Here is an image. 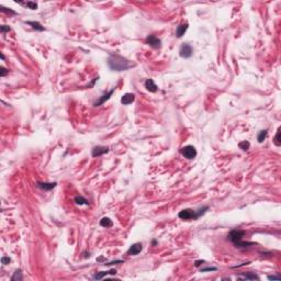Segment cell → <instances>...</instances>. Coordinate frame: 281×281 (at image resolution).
Returning <instances> with one entry per match:
<instances>
[{
	"mask_svg": "<svg viewBox=\"0 0 281 281\" xmlns=\"http://www.w3.org/2000/svg\"><path fill=\"white\" fill-rule=\"evenodd\" d=\"M56 185H57L56 182H41V181H38V182H36V187H38V188H40V189H42V190H46V191L54 189V188L56 187Z\"/></svg>",
	"mask_w": 281,
	"mask_h": 281,
	"instance_id": "cell-10",
	"label": "cell"
},
{
	"mask_svg": "<svg viewBox=\"0 0 281 281\" xmlns=\"http://www.w3.org/2000/svg\"><path fill=\"white\" fill-rule=\"evenodd\" d=\"M238 146L242 151H247V149H249L250 144H249V142H247V140H243V142H241L238 144Z\"/></svg>",
	"mask_w": 281,
	"mask_h": 281,
	"instance_id": "cell-21",
	"label": "cell"
},
{
	"mask_svg": "<svg viewBox=\"0 0 281 281\" xmlns=\"http://www.w3.org/2000/svg\"><path fill=\"white\" fill-rule=\"evenodd\" d=\"M10 261H11V259L9 258V257H2V258H1V263H4V265H8Z\"/></svg>",
	"mask_w": 281,
	"mask_h": 281,
	"instance_id": "cell-27",
	"label": "cell"
},
{
	"mask_svg": "<svg viewBox=\"0 0 281 281\" xmlns=\"http://www.w3.org/2000/svg\"><path fill=\"white\" fill-rule=\"evenodd\" d=\"M108 152H109V147H107V146H95L92 148L91 155L92 157H99L103 154H107Z\"/></svg>",
	"mask_w": 281,
	"mask_h": 281,
	"instance_id": "cell-8",
	"label": "cell"
},
{
	"mask_svg": "<svg viewBox=\"0 0 281 281\" xmlns=\"http://www.w3.org/2000/svg\"><path fill=\"white\" fill-rule=\"evenodd\" d=\"M245 231H242V230H232L228 233L227 239H230L238 248H247V247L254 245V243L243 242V237L245 236Z\"/></svg>",
	"mask_w": 281,
	"mask_h": 281,
	"instance_id": "cell-2",
	"label": "cell"
},
{
	"mask_svg": "<svg viewBox=\"0 0 281 281\" xmlns=\"http://www.w3.org/2000/svg\"><path fill=\"white\" fill-rule=\"evenodd\" d=\"M0 69H1V70H0V76H1V77L6 76V75H7L8 73H9V70H7L6 68H4V67H1Z\"/></svg>",
	"mask_w": 281,
	"mask_h": 281,
	"instance_id": "cell-25",
	"label": "cell"
},
{
	"mask_svg": "<svg viewBox=\"0 0 281 281\" xmlns=\"http://www.w3.org/2000/svg\"><path fill=\"white\" fill-rule=\"evenodd\" d=\"M114 92V89H111L110 91H108V92H105V93H103V95L99 98V100L98 101H96L95 103H93V105L95 107H99V105H101V104H103L105 101H108L110 98H111V96H112V93Z\"/></svg>",
	"mask_w": 281,
	"mask_h": 281,
	"instance_id": "cell-9",
	"label": "cell"
},
{
	"mask_svg": "<svg viewBox=\"0 0 281 281\" xmlns=\"http://www.w3.org/2000/svg\"><path fill=\"white\" fill-rule=\"evenodd\" d=\"M0 31H1V33H6V32L10 31V28H9L8 25H2V26L0 28Z\"/></svg>",
	"mask_w": 281,
	"mask_h": 281,
	"instance_id": "cell-26",
	"label": "cell"
},
{
	"mask_svg": "<svg viewBox=\"0 0 281 281\" xmlns=\"http://www.w3.org/2000/svg\"><path fill=\"white\" fill-rule=\"evenodd\" d=\"M188 26H189V24L188 23H181V24H179V26L177 28V30H176V36L177 38H181L185 33H186V31L188 30Z\"/></svg>",
	"mask_w": 281,
	"mask_h": 281,
	"instance_id": "cell-12",
	"label": "cell"
},
{
	"mask_svg": "<svg viewBox=\"0 0 281 281\" xmlns=\"http://www.w3.org/2000/svg\"><path fill=\"white\" fill-rule=\"evenodd\" d=\"M156 244H157V242H156V241H155V239H154V241H153V246H155V245H156Z\"/></svg>",
	"mask_w": 281,
	"mask_h": 281,
	"instance_id": "cell-30",
	"label": "cell"
},
{
	"mask_svg": "<svg viewBox=\"0 0 281 281\" xmlns=\"http://www.w3.org/2000/svg\"><path fill=\"white\" fill-rule=\"evenodd\" d=\"M145 42L153 49H160V46H162V41L155 35H148L145 40Z\"/></svg>",
	"mask_w": 281,
	"mask_h": 281,
	"instance_id": "cell-6",
	"label": "cell"
},
{
	"mask_svg": "<svg viewBox=\"0 0 281 281\" xmlns=\"http://www.w3.org/2000/svg\"><path fill=\"white\" fill-rule=\"evenodd\" d=\"M24 4L29 8V9H32V10H36V8H38V4L32 2V1H28V2H26V4Z\"/></svg>",
	"mask_w": 281,
	"mask_h": 281,
	"instance_id": "cell-23",
	"label": "cell"
},
{
	"mask_svg": "<svg viewBox=\"0 0 281 281\" xmlns=\"http://www.w3.org/2000/svg\"><path fill=\"white\" fill-rule=\"evenodd\" d=\"M100 225H101L102 227H111L113 225V222H112V220L111 218H102L101 220H100Z\"/></svg>",
	"mask_w": 281,
	"mask_h": 281,
	"instance_id": "cell-15",
	"label": "cell"
},
{
	"mask_svg": "<svg viewBox=\"0 0 281 281\" xmlns=\"http://www.w3.org/2000/svg\"><path fill=\"white\" fill-rule=\"evenodd\" d=\"M74 201L77 205H88V204H89V202H88L87 199H85L82 196H77V197L75 198Z\"/></svg>",
	"mask_w": 281,
	"mask_h": 281,
	"instance_id": "cell-16",
	"label": "cell"
},
{
	"mask_svg": "<svg viewBox=\"0 0 281 281\" xmlns=\"http://www.w3.org/2000/svg\"><path fill=\"white\" fill-rule=\"evenodd\" d=\"M178 216H179L181 220H186V221H189V220H198L197 212L194 210H191V209L181 210L179 213H178Z\"/></svg>",
	"mask_w": 281,
	"mask_h": 281,
	"instance_id": "cell-4",
	"label": "cell"
},
{
	"mask_svg": "<svg viewBox=\"0 0 281 281\" xmlns=\"http://www.w3.org/2000/svg\"><path fill=\"white\" fill-rule=\"evenodd\" d=\"M244 278L245 279H249V280H259V277L257 276V274H245L244 276Z\"/></svg>",
	"mask_w": 281,
	"mask_h": 281,
	"instance_id": "cell-22",
	"label": "cell"
},
{
	"mask_svg": "<svg viewBox=\"0 0 281 281\" xmlns=\"http://www.w3.org/2000/svg\"><path fill=\"white\" fill-rule=\"evenodd\" d=\"M192 54H193V49L190 44L185 43V44L181 45V47H180L179 49V55L182 57V58H190V57L192 56Z\"/></svg>",
	"mask_w": 281,
	"mask_h": 281,
	"instance_id": "cell-5",
	"label": "cell"
},
{
	"mask_svg": "<svg viewBox=\"0 0 281 281\" xmlns=\"http://www.w3.org/2000/svg\"><path fill=\"white\" fill-rule=\"evenodd\" d=\"M267 134H268V130L260 131L259 134H258V136H257V140H258V142H259V143H263V140H266V137H267Z\"/></svg>",
	"mask_w": 281,
	"mask_h": 281,
	"instance_id": "cell-19",
	"label": "cell"
},
{
	"mask_svg": "<svg viewBox=\"0 0 281 281\" xmlns=\"http://www.w3.org/2000/svg\"><path fill=\"white\" fill-rule=\"evenodd\" d=\"M280 134H281V132H280V127H279V129H278V131H277V134H276V136H274V145H276V146H280V145H281Z\"/></svg>",
	"mask_w": 281,
	"mask_h": 281,
	"instance_id": "cell-20",
	"label": "cell"
},
{
	"mask_svg": "<svg viewBox=\"0 0 281 281\" xmlns=\"http://www.w3.org/2000/svg\"><path fill=\"white\" fill-rule=\"evenodd\" d=\"M180 153L183 157L187 158V159H193V158L197 156V149L194 148V146L192 145H187V146H183L181 149H180Z\"/></svg>",
	"mask_w": 281,
	"mask_h": 281,
	"instance_id": "cell-3",
	"label": "cell"
},
{
	"mask_svg": "<svg viewBox=\"0 0 281 281\" xmlns=\"http://www.w3.org/2000/svg\"><path fill=\"white\" fill-rule=\"evenodd\" d=\"M268 279L269 280H280V278L276 277V276H268Z\"/></svg>",
	"mask_w": 281,
	"mask_h": 281,
	"instance_id": "cell-29",
	"label": "cell"
},
{
	"mask_svg": "<svg viewBox=\"0 0 281 281\" xmlns=\"http://www.w3.org/2000/svg\"><path fill=\"white\" fill-rule=\"evenodd\" d=\"M145 88L149 92H156L158 90V87L156 86V84L154 82L153 79H147V80L145 81Z\"/></svg>",
	"mask_w": 281,
	"mask_h": 281,
	"instance_id": "cell-13",
	"label": "cell"
},
{
	"mask_svg": "<svg viewBox=\"0 0 281 281\" xmlns=\"http://www.w3.org/2000/svg\"><path fill=\"white\" fill-rule=\"evenodd\" d=\"M116 274V270L115 269H111V270L109 271H100V272H97V274L93 276V278L95 279H97V280H100V279H102V278L104 277V276H108V274Z\"/></svg>",
	"mask_w": 281,
	"mask_h": 281,
	"instance_id": "cell-14",
	"label": "cell"
},
{
	"mask_svg": "<svg viewBox=\"0 0 281 281\" xmlns=\"http://www.w3.org/2000/svg\"><path fill=\"white\" fill-rule=\"evenodd\" d=\"M108 65H109L110 69L114 70V71H123L131 68L134 66L133 64H131L130 60H127L125 57L121 56L119 54H110L109 58H108Z\"/></svg>",
	"mask_w": 281,
	"mask_h": 281,
	"instance_id": "cell-1",
	"label": "cell"
},
{
	"mask_svg": "<svg viewBox=\"0 0 281 281\" xmlns=\"http://www.w3.org/2000/svg\"><path fill=\"white\" fill-rule=\"evenodd\" d=\"M218 269L216 267H207V268H201V272H207V271H215Z\"/></svg>",
	"mask_w": 281,
	"mask_h": 281,
	"instance_id": "cell-24",
	"label": "cell"
},
{
	"mask_svg": "<svg viewBox=\"0 0 281 281\" xmlns=\"http://www.w3.org/2000/svg\"><path fill=\"white\" fill-rule=\"evenodd\" d=\"M203 263H204V260H197V261L194 263V266H196V267H200Z\"/></svg>",
	"mask_w": 281,
	"mask_h": 281,
	"instance_id": "cell-28",
	"label": "cell"
},
{
	"mask_svg": "<svg viewBox=\"0 0 281 281\" xmlns=\"http://www.w3.org/2000/svg\"><path fill=\"white\" fill-rule=\"evenodd\" d=\"M134 100H135V96H134V93L127 92V93H125V95H123V97L121 98V103H122L123 105H127V104H131Z\"/></svg>",
	"mask_w": 281,
	"mask_h": 281,
	"instance_id": "cell-11",
	"label": "cell"
},
{
	"mask_svg": "<svg viewBox=\"0 0 281 281\" xmlns=\"http://www.w3.org/2000/svg\"><path fill=\"white\" fill-rule=\"evenodd\" d=\"M26 24L31 25L32 28L36 30V31H44V26L41 25V23L39 22H34V21H26Z\"/></svg>",
	"mask_w": 281,
	"mask_h": 281,
	"instance_id": "cell-17",
	"label": "cell"
},
{
	"mask_svg": "<svg viewBox=\"0 0 281 281\" xmlns=\"http://www.w3.org/2000/svg\"><path fill=\"white\" fill-rule=\"evenodd\" d=\"M23 279V276H22V271L20 269H17L14 271L13 276L11 277V281H21Z\"/></svg>",
	"mask_w": 281,
	"mask_h": 281,
	"instance_id": "cell-18",
	"label": "cell"
},
{
	"mask_svg": "<svg viewBox=\"0 0 281 281\" xmlns=\"http://www.w3.org/2000/svg\"><path fill=\"white\" fill-rule=\"evenodd\" d=\"M142 249H143V245L140 243H135V244H133L129 248V250L127 252V255H129V256H135V255H138L142 252Z\"/></svg>",
	"mask_w": 281,
	"mask_h": 281,
	"instance_id": "cell-7",
	"label": "cell"
}]
</instances>
